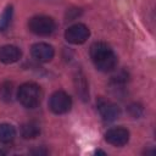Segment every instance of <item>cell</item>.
<instances>
[{
  "label": "cell",
  "instance_id": "cell-6",
  "mask_svg": "<svg viewBox=\"0 0 156 156\" xmlns=\"http://www.w3.org/2000/svg\"><path fill=\"white\" fill-rule=\"evenodd\" d=\"M96 105H98V110H99L100 116L106 122H112V121L117 119L121 115V108L115 102H112L110 100L100 98L98 100Z\"/></svg>",
  "mask_w": 156,
  "mask_h": 156
},
{
  "label": "cell",
  "instance_id": "cell-15",
  "mask_svg": "<svg viewBox=\"0 0 156 156\" xmlns=\"http://www.w3.org/2000/svg\"><path fill=\"white\" fill-rule=\"evenodd\" d=\"M4 155H5V151H4V150H1V149H0V156H4Z\"/></svg>",
  "mask_w": 156,
  "mask_h": 156
},
{
  "label": "cell",
  "instance_id": "cell-3",
  "mask_svg": "<svg viewBox=\"0 0 156 156\" xmlns=\"http://www.w3.org/2000/svg\"><path fill=\"white\" fill-rule=\"evenodd\" d=\"M28 28L32 33L40 37H48L51 35L56 29L55 21L49 16H34L28 22Z\"/></svg>",
  "mask_w": 156,
  "mask_h": 156
},
{
  "label": "cell",
  "instance_id": "cell-2",
  "mask_svg": "<svg viewBox=\"0 0 156 156\" xmlns=\"http://www.w3.org/2000/svg\"><path fill=\"white\" fill-rule=\"evenodd\" d=\"M17 99L22 106L27 108H35L43 100V90L37 83H24L17 89Z\"/></svg>",
  "mask_w": 156,
  "mask_h": 156
},
{
  "label": "cell",
  "instance_id": "cell-10",
  "mask_svg": "<svg viewBox=\"0 0 156 156\" xmlns=\"http://www.w3.org/2000/svg\"><path fill=\"white\" fill-rule=\"evenodd\" d=\"M15 138H16L15 127L9 123H1L0 124V143L9 144V143L13 141Z\"/></svg>",
  "mask_w": 156,
  "mask_h": 156
},
{
  "label": "cell",
  "instance_id": "cell-7",
  "mask_svg": "<svg viewBox=\"0 0 156 156\" xmlns=\"http://www.w3.org/2000/svg\"><path fill=\"white\" fill-rule=\"evenodd\" d=\"M105 140L113 146H123L129 140V132L123 127H115L105 133Z\"/></svg>",
  "mask_w": 156,
  "mask_h": 156
},
{
  "label": "cell",
  "instance_id": "cell-5",
  "mask_svg": "<svg viewBox=\"0 0 156 156\" xmlns=\"http://www.w3.org/2000/svg\"><path fill=\"white\" fill-rule=\"evenodd\" d=\"M90 35V30L89 28L83 24V23H76L72 24L71 27H68L65 32V38L68 43L74 44V45H79L83 44L88 40Z\"/></svg>",
  "mask_w": 156,
  "mask_h": 156
},
{
  "label": "cell",
  "instance_id": "cell-9",
  "mask_svg": "<svg viewBox=\"0 0 156 156\" xmlns=\"http://www.w3.org/2000/svg\"><path fill=\"white\" fill-rule=\"evenodd\" d=\"M22 56V51L20 48L15 45H4L0 48V62L5 65L17 62Z\"/></svg>",
  "mask_w": 156,
  "mask_h": 156
},
{
  "label": "cell",
  "instance_id": "cell-11",
  "mask_svg": "<svg viewBox=\"0 0 156 156\" xmlns=\"http://www.w3.org/2000/svg\"><path fill=\"white\" fill-rule=\"evenodd\" d=\"M15 94L17 95V91H15V85L12 82H2L0 84V99L5 102H11L15 98Z\"/></svg>",
  "mask_w": 156,
  "mask_h": 156
},
{
  "label": "cell",
  "instance_id": "cell-14",
  "mask_svg": "<svg viewBox=\"0 0 156 156\" xmlns=\"http://www.w3.org/2000/svg\"><path fill=\"white\" fill-rule=\"evenodd\" d=\"M129 111H130V113H132L134 117H139V116L141 115V107H140L139 105H132V106L129 107Z\"/></svg>",
  "mask_w": 156,
  "mask_h": 156
},
{
  "label": "cell",
  "instance_id": "cell-12",
  "mask_svg": "<svg viewBox=\"0 0 156 156\" xmlns=\"http://www.w3.org/2000/svg\"><path fill=\"white\" fill-rule=\"evenodd\" d=\"M21 133H22V136L24 139H33V138L38 136L39 133H40L39 124L35 123V122H27L22 126Z\"/></svg>",
  "mask_w": 156,
  "mask_h": 156
},
{
  "label": "cell",
  "instance_id": "cell-1",
  "mask_svg": "<svg viewBox=\"0 0 156 156\" xmlns=\"http://www.w3.org/2000/svg\"><path fill=\"white\" fill-rule=\"evenodd\" d=\"M90 57L95 67L101 72H111L117 66V55L110 45L102 41L94 43L90 46Z\"/></svg>",
  "mask_w": 156,
  "mask_h": 156
},
{
  "label": "cell",
  "instance_id": "cell-8",
  "mask_svg": "<svg viewBox=\"0 0 156 156\" xmlns=\"http://www.w3.org/2000/svg\"><path fill=\"white\" fill-rule=\"evenodd\" d=\"M30 52L33 58H35L38 62H49L52 60L55 50L48 43H37L32 46Z\"/></svg>",
  "mask_w": 156,
  "mask_h": 156
},
{
  "label": "cell",
  "instance_id": "cell-13",
  "mask_svg": "<svg viewBox=\"0 0 156 156\" xmlns=\"http://www.w3.org/2000/svg\"><path fill=\"white\" fill-rule=\"evenodd\" d=\"M12 15H13V7L11 5L6 6L2 13L0 15V32H5L7 29V27L11 23Z\"/></svg>",
  "mask_w": 156,
  "mask_h": 156
},
{
  "label": "cell",
  "instance_id": "cell-4",
  "mask_svg": "<svg viewBox=\"0 0 156 156\" xmlns=\"http://www.w3.org/2000/svg\"><path fill=\"white\" fill-rule=\"evenodd\" d=\"M49 107L56 115L67 113L71 110V107H72V99H71V96L66 91L57 90V91H55L50 96Z\"/></svg>",
  "mask_w": 156,
  "mask_h": 156
}]
</instances>
